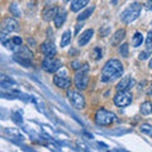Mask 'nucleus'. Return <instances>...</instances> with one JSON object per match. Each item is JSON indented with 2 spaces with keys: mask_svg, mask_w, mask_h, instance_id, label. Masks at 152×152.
Listing matches in <instances>:
<instances>
[{
  "mask_svg": "<svg viewBox=\"0 0 152 152\" xmlns=\"http://www.w3.org/2000/svg\"><path fill=\"white\" fill-rule=\"evenodd\" d=\"M123 71H124V67H123L121 61L117 58H112L107 61V64L104 65L100 79L103 83H113L119 77H122Z\"/></svg>",
  "mask_w": 152,
  "mask_h": 152,
  "instance_id": "f257e3e1",
  "label": "nucleus"
},
{
  "mask_svg": "<svg viewBox=\"0 0 152 152\" xmlns=\"http://www.w3.org/2000/svg\"><path fill=\"white\" fill-rule=\"evenodd\" d=\"M141 10H142V5H141V4L140 3H133L127 9H124V10L122 12L121 20L123 23H126V24H129V23L134 22L136 19L140 17Z\"/></svg>",
  "mask_w": 152,
  "mask_h": 152,
  "instance_id": "f03ea898",
  "label": "nucleus"
},
{
  "mask_svg": "<svg viewBox=\"0 0 152 152\" xmlns=\"http://www.w3.org/2000/svg\"><path fill=\"white\" fill-rule=\"evenodd\" d=\"M114 121H115V115H114L112 112H109L104 108L99 109L96 114H95V123H96L98 126L109 127Z\"/></svg>",
  "mask_w": 152,
  "mask_h": 152,
  "instance_id": "7ed1b4c3",
  "label": "nucleus"
},
{
  "mask_svg": "<svg viewBox=\"0 0 152 152\" xmlns=\"http://www.w3.org/2000/svg\"><path fill=\"white\" fill-rule=\"evenodd\" d=\"M88 71H89V65L84 64L81 66V69H80L75 75V85L79 90H85L88 88V84H89Z\"/></svg>",
  "mask_w": 152,
  "mask_h": 152,
  "instance_id": "20e7f679",
  "label": "nucleus"
},
{
  "mask_svg": "<svg viewBox=\"0 0 152 152\" xmlns=\"http://www.w3.org/2000/svg\"><path fill=\"white\" fill-rule=\"evenodd\" d=\"M62 67V62L60 58L56 57H45V60L42 61V69L48 74H55L56 71H58Z\"/></svg>",
  "mask_w": 152,
  "mask_h": 152,
  "instance_id": "39448f33",
  "label": "nucleus"
},
{
  "mask_svg": "<svg viewBox=\"0 0 152 152\" xmlns=\"http://www.w3.org/2000/svg\"><path fill=\"white\" fill-rule=\"evenodd\" d=\"M114 104L119 108H124L131 105L132 102H133V95L129 90H126V91H118L114 96Z\"/></svg>",
  "mask_w": 152,
  "mask_h": 152,
  "instance_id": "423d86ee",
  "label": "nucleus"
},
{
  "mask_svg": "<svg viewBox=\"0 0 152 152\" xmlns=\"http://www.w3.org/2000/svg\"><path fill=\"white\" fill-rule=\"evenodd\" d=\"M69 100L71 105L75 107L76 109H83L85 107V98L81 93H79L77 90H69L67 91Z\"/></svg>",
  "mask_w": 152,
  "mask_h": 152,
  "instance_id": "0eeeda50",
  "label": "nucleus"
},
{
  "mask_svg": "<svg viewBox=\"0 0 152 152\" xmlns=\"http://www.w3.org/2000/svg\"><path fill=\"white\" fill-rule=\"evenodd\" d=\"M19 28V23L17 19H14V18H10V17H8L5 19H3V22H1V33H10V32H14V31H17Z\"/></svg>",
  "mask_w": 152,
  "mask_h": 152,
  "instance_id": "6e6552de",
  "label": "nucleus"
},
{
  "mask_svg": "<svg viewBox=\"0 0 152 152\" xmlns=\"http://www.w3.org/2000/svg\"><path fill=\"white\" fill-rule=\"evenodd\" d=\"M58 10H60V8L56 5H47L43 9V12H42V18H43V20H46V22L55 20Z\"/></svg>",
  "mask_w": 152,
  "mask_h": 152,
  "instance_id": "1a4fd4ad",
  "label": "nucleus"
},
{
  "mask_svg": "<svg viewBox=\"0 0 152 152\" xmlns=\"http://www.w3.org/2000/svg\"><path fill=\"white\" fill-rule=\"evenodd\" d=\"M41 52L46 57H53L57 53V48L52 41H46L41 45Z\"/></svg>",
  "mask_w": 152,
  "mask_h": 152,
  "instance_id": "9d476101",
  "label": "nucleus"
},
{
  "mask_svg": "<svg viewBox=\"0 0 152 152\" xmlns=\"http://www.w3.org/2000/svg\"><path fill=\"white\" fill-rule=\"evenodd\" d=\"M53 84L56 86H58L61 89H69L71 86V79L67 77V75H56L53 77Z\"/></svg>",
  "mask_w": 152,
  "mask_h": 152,
  "instance_id": "9b49d317",
  "label": "nucleus"
},
{
  "mask_svg": "<svg viewBox=\"0 0 152 152\" xmlns=\"http://www.w3.org/2000/svg\"><path fill=\"white\" fill-rule=\"evenodd\" d=\"M136 85V80L132 77H124L122 79L117 85V91H126V90H131Z\"/></svg>",
  "mask_w": 152,
  "mask_h": 152,
  "instance_id": "f8f14e48",
  "label": "nucleus"
},
{
  "mask_svg": "<svg viewBox=\"0 0 152 152\" xmlns=\"http://www.w3.org/2000/svg\"><path fill=\"white\" fill-rule=\"evenodd\" d=\"M93 36H94V29H86L85 32H83L81 33V36L79 37V39H77V43H79V46L80 47H83V46H86L89 42H90V39L93 38Z\"/></svg>",
  "mask_w": 152,
  "mask_h": 152,
  "instance_id": "ddd939ff",
  "label": "nucleus"
},
{
  "mask_svg": "<svg viewBox=\"0 0 152 152\" xmlns=\"http://www.w3.org/2000/svg\"><path fill=\"white\" fill-rule=\"evenodd\" d=\"M126 38V29H118L114 34L112 36L110 45L112 46H119L122 45V41Z\"/></svg>",
  "mask_w": 152,
  "mask_h": 152,
  "instance_id": "4468645a",
  "label": "nucleus"
},
{
  "mask_svg": "<svg viewBox=\"0 0 152 152\" xmlns=\"http://www.w3.org/2000/svg\"><path fill=\"white\" fill-rule=\"evenodd\" d=\"M66 18H67V13H66V10H65L64 8H60V10H58V13H57V15H56L55 20H53L56 28L62 27L65 20H66Z\"/></svg>",
  "mask_w": 152,
  "mask_h": 152,
  "instance_id": "2eb2a0df",
  "label": "nucleus"
},
{
  "mask_svg": "<svg viewBox=\"0 0 152 152\" xmlns=\"http://www.w3.org/2000/svg\"><path fill=\"white\" fill-rule=\"evenodd\" d=\"M4 132L7 133V134H10V137L12 138H15L17 140V142L15 143H20V142L24 140V136L20 132H19L18 129H12V128H5V129H4Z\"/></svg>",
  "mask_w": 152,
  "mask_h": 152,
  "instance_id": "dca6fc26",
  "label": "nucleus"
},
{
  "mask_svg": "<svg viewBox=\"0 0 152 152\" xmlns=\"http://www.w3.org/2000/svg\"><path fill=\"white\" fill-rule=\"evenodd\" d=\"M90 0H74L72 3H71V12H79V10H81L83 8H85L89 4Z\"/></svg>",
  "mask_w": 152,
  "mask_h": 152,
  "instance_id": "f3484780",
  "label": "nucleus"
},
{
  "mask_svg": "<svg viewBox=\"0 0 152 152\" xmlns=\"http://www.w3.org/2000/svg\"><path fill=\"white\" fill-rule=\"evenodd\" d=\"M17 83L14 81V80L12 77H8L7 75H1V81H0V86H1L3 90H5L7 88L10 89L13 85H15Z\"/></svg>",
  "mask_w": 152,
  "mask_h": 152,
  "instance_id": "a211bd4d",
  "label": "nucleus"
},
{
  "mask_svg": "<svg viewBox=\"0 0 152 152\" xmlns=\"http://www.w3.org/2000/svg\"><path fill=\"white\" fill-rule=\"evenodd\" d=\"M94 10H95V7H94V5H91L90 8H86L84 12H81V13H80L79 15H77V20H79V22H83V20H85V19H88V18L94 13Z\"/></svg>",
  "mask_w": 152,
  "mask_h": 152,
  "instance_id": "6ab92c4d",
  "label": "nucleus"
},
{
  "mask_svg": "<svg viewBox=\"0 0 152 152\" xmlns=\"http://www.w3.org/2000/svg\"><path fill=\"white\" fill-rule=\"evenodd\" d=\"M10 118H12V121L15 123V124H18V126H22V124H23L22 112H19V110H13V112L10 113Z\"/></svg>",
  "mask_w": 152,
  "mask_h": 152,
  "instance_id": "aec40b11",
  "label": "nucleus"
},
{
  "mask_svg": "<svg viewBox=\"0 0 152 152\" xmlns=\"http://www.w3.org/2000/svg\"><path fill=\"white\" fill-rule=\"evenodd\" d=\"M13 58H14L15 62H18L19 65H22V66H24V67H32L33 66L32 60H29V58H23V57H18L15 55L13 56Z\"/></svg>",
  "mask_w": 152,
  "mask_h": 152,
  "instance_id": "412c9836",
  "label": "nucleus"
},
{
  "mask_svg": "<svg viewBox=\"0 0 152 152\" xmlns=\"http://www.w3.org/2000/svg\"><path fill=\"white\" fill-rule=\"evenodd\" d=\"M71 36H72V33H71V31H66L64 32L62 37H61V47H66L69 46L71 43Z\"/></svg>",
  "mask_w": 152,
  "mask_h": 152,
  "instance_id": "4be33fe9",
  "label": "nucleus"
},
{
  "mask_svg": "<svg viewBox=\"0 0 152 152\" xmlns=\"http://www.w3.org/2000/svg\"><path fill=\"white\" fill-rule=\"evenodd\" d=\"M141 113L143 115H148V114L152 113V103L151 102H145L141 104V108H140Z\"/></svg>",
  "mask_w": 152,
  "mask_h": 152,
  "instance_id": "5701e85b",
  "label": "nucleus"
},
{
  "mask_svg": "<svg viewBox=\"0 0 152 152\" xmlns=\"http://www.w3.org/2000/svg\"><path fill=\"white\" fill-rule=\"evenodd\" d=\"M142 42H143V36H142V33L136 32L134 36H133V39H132L133 47H140L142 45Z\"/></svg>",
  "mask_w": 152,
  "mask_h": 152,
  "instance_id": "b1692460",
  "label": "nucleus"
},
{
  "mask_svg": "<svg viewBox=\"0 0 152 152\" xmlns=\"http://www.w3.org/2000/svg\"><path fill=\"white\" fill-rule=\"evenodd\" d=\"M9 12H10V14H13L14 17H18V18L22 15V13H20V10H19L17 3H12L10 4V7H9Z\"/></svg>",
  "mask_w": 152,
  "mask_h": 152,
  "instance_id": "393cba45",
  "label": "nucleus"
},
{
  "mask_svg": "<svg viewBox=\"0 0 152 152\" xmlns=\"http://www.w3.org/2000/svg\"><path fill=\"white\" fill-rule=\"evenodd\" d=\"M140 129L142 133H145V134H148L152 137V126L148 124V123H143V124H141Z\"/></svg>",
  "mask_w": 152,
  "mask_h": 152,
  "instance_id": "a878e982",
  "label": "nucleus"
},
{
  "mask_svg": "<svg viewBox=\"0 0 152 152\" xmlns=\"http://www.w3.org/2000/svg\"><path fill=\"white\" fill-rule=\"evenodd\" d=\"M146 51L152 52V32H148L146 38Z\"/></svg>",
  "mask_w": 152,
  "mask_h": 152,
  "instance_id": "bb28decb",
  "label": "nucleus"
},
{
  "mask_svg": "<svg viewBox=\"0 0 152 152\" xmlns=\"http://www.w3.org/2000/svg\"><path fill=\"white\" fill-rule=\"evenodd\" d=\"M102 57H103V51H102V48H99V47L94 48V51H93V58H94L95 61H98V60H100Z\"/></svg>",
  "mask_w": 152,
  "mask_h": 152,
  "instance_id": "cd10ccee",
  "label": "nucleus"
},
{
  "mask_svg": "<svg viewBox=\"0 0 152 152\" xmlns=\"http://www.w3.org/2000/svg\"><path fill=\"white\" fill-rule=\"evenodd\" d=\"M119 55L122 57H128V45L127 43H122L119 46Z\"/></svg>",
  "mask_w": 152,
  "mask_h": 152,
  "instance_id": "c85d7f7f",
  "label": "nucleus"
},
{
  "mask_svg": "<svg viewBox=\"0 0 152 152\" xmlns=\"http://www.w3.org/2000/svg\"><path fill=\"white\" fill-rule=\"evenodd\" d=\"M70 67L72 70H80V69H81V62H80V61H72Z\"/></svg>",
  "mask_w": 152,
  "mask_h": 152,
  "instance_id": "c756f323",
  "label": "nucleus"
},
{
  "mask_svg": "<svg viewBox=\"0 0 152 152\" xmlns=\"http://www.w3.org/2000/svg\"><path fill=\"white\" fill-rule=\"evenodd\" d=\"M150 53H151V52H148V51L141 52L140 56H138V58H140V60H142V61H143V60H147V58H148V57H150Z\"/></svg>",
  "mask_w": 152,
  "mask_h": 152,
  "instance_id": "7c9ffc66",
  "label": "nucleus"
},
{
  "mask_svg": "<svg viewBox=\"0 0 152 152\" xmlns=\"http://www.w3.org/2000/svg\"><path fill=\"white\" fill-rule=\"evenodd\" d=\"M109 34V28H105V29H100V36L102 37H105Z\"/></svg>",
  "mask_w": 152,
  "mask_h": 152,
  "instance_id": "2f4dec72",
  "label": "nucleus"
},
{
  "mask_svg": "<svg viewBox=\"0 0 152 152\" xmlns=\"http://www.w3.org/2000/svg\"><path fill=\"white\" fill-rule=\"evenodd\" d=\"M83 134L86 137V138H89V140H93V138H94V136L91 134V133H89V132H86V131H84V132H83Z\"/></svg>",
  "mask_w": 152,
  "mask_h": 152,
  "instance_id": "473e14b6",
  "label": "nucleus"
},
{
  "mask_svg": "<svg viewBox=\"0 0 152 152\" xmlns=\"http://www.w3.org/2000/svg\"><path fill=\"white\" fill-rule=\"evenodd\" d=\"M146 9L147 10H152V0H148V1L146 3Z\"/></svg>",
  "mask_w": 152,
  "mask_h": 152,
  "instance_id": "72a5a7b5",
  "label": "nucleus"
},
{
  "mask_svg": "<svg viewBox=\"0 0 152 152\" xmlns=\"http://www.w3.org/2000/svg\"><path fill=\"white\" fill-rule=\"evenodd\" d=\"M96 145L99 146V148H103V150H108V146H107L105 143H102V142H98Z\"/></svg>",
  "mask_w": 152,
  "mask_h": 152,
  "instance_id": "f704fd0d",
  "label": "nucleus"
},
{
  "mask_svg": "<svg viewBox=\"0 0 152 152\" xmlns=\"http://www.w3.org/2000/svg\"><path fill=\"white\" fill-rule=\"evenodd\" d=\"M81 28H83V24H77V26H76V34H77L79 31L81 29Z\"/></svg>",
  "mask_w": 152,
  "mask_h": 152,
  "instance_id": "c9c22d12",
  "label": "nucleus"
},
{
  "mask_svg": "<svg viewBox=\"0 0 152 152\" xmlns=\"http://www.w3.org/2000/svg\"><path fill=\"white\" fill-rule=\"evenodd\" d=\"M148 66H150V69H152V58L150 60V65H148Z\"/></svg>",
  "mask_w": 152,
  "mask_h": 152,
  "instance_id": "e433bc0d",
  "label": "nucleus"
},
{
  "mask_svg": "<svg viewBox=\"0 0 152 152\" xmlns=\"http://www.w3.org/2000/svg\"><path fill=\"white\" fill-rule=\"evenodd\" d=\"M148 94H150V95H152V88H151V90L148 91Z\"/></svg>",
  "mask_w": 152,
  "mask_h": 152,
  "instance_id": "4c0bfd02",
  "label": "nucleus"
},
{
  "mask_svg": "<svg viewBox=\"0 0 152 152\" xmlns=\"http://www.w3.org/2000/svg\"><path fill=\"white\" fill-rule=\"evenodd\" d=\"M64 1H65V3H69V1H71V0H64Z\"/></svg>",
  "mask_w": 152,
  "mask_h": 152,
  "instance_id": "58836bf2",
  "label": "nucleus"
}]
</instances>
